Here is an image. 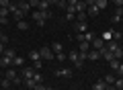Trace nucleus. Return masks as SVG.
<instances>
[{"label":"nucleus","instance_id":"9d476101","mask_svg":"<svg viewBox=\"0 0 123 90\" xmlns=\"http://www.w3.org/2000/svg\"><path fill=\"white\" fill-rule=\"evenodd\" d=\"M18 8H21L23 10V12H29V10H31V4H29V0H21V2H18Z\"/></svg>","mask_w":123,"mask_h":90},{"label":"nucleus","instance_id":"2f4dec72","mask_svg":"<svg viewBox=\"0 0 123 90\" xmlns=\"http://www.w3.org/2000/svg\"><path fill=\"white\" fill-rule=\"evenodd\" d=\"M10 6V0H0V8H8Z\"/></svg>","mask_w":123,"mask_h":90},{"label":"nucleus","instance_id":"37998d69","mask_svg":"<svg viewBox=\"0 0 123 90\" xmlns=\"http://www.w3.org/2000/svg\"><path fill=\"white\" fill-rule=\"evenodd\" d=\"M4 49H6V47H4V43H0V53H4Z\"/></svg>","mask_w":123,"mask_h":90},{"label":"nucleus","instance_id":"7ed1b4c3","mask_svg":"<svg viewBox=\"0 0 123 90\" xmlns=\"http://www.w3.org/2000/svg\"><path fill=\"white\" fill-rule=\"evenodd\" d=\"M105 47V39L103 37H94L90 41V49H97V51H101V49Z\"/></svg>","mask_w":123,"mask_h":90},{"label":"nucleus","instance_id":"f03ea898","mask_svg":"<svg viewBox=\"0 0 123 90\" xmlns=\"http://www.w3.org/2000/svg\"><path fill=\"white\" fill-rule=\"evenodd\" d=\"M39 55H41V60H43V61H51V60H55V53L51 51V47H49V45H43V47L39 49Z\"/></svg>","mask_w":123,"mask_h":90},{"label":"nucleus","instance_id":"f3484780","mask_svg":"<svg viewBox=\"0 0 123 90\" xmlns=\"http://www.w3.org/2000/svg\"><path fill=\"white\" fill-rule=\"evenodd\" d=\"M49 47H51V51H53V53H62V43H57V41H55V43H51Z\"/></svg>","mask_w":123,"mask_h":90},{"label":"nucleus","instance_id":"c85d7f7f","mask_svg":"<svg viewBox=\"0 0 123 90\" xmlns=\"http://www.w3.org/2000/svg\"><path fill=\"white\" fill-rule=\"evenodd\" d=\"M12 64H14V66H23V64H25V60H23L21 55H17V57L12 60Z\"/></svg>","mask_w":123,"mask_h":90},{"label":"nucleus","instance_id":"c756f323","mask_svg":"<svg viewBox=\"0 0 123 90\" xmlns=\"http://www.w3.org/2000/svg\"><path fill=\"white\" fill-rule=\"evenodd\" d=\"M33 80H35L37 84H41V82H43V76H41L39 72H35V76H33Z\"/></svg>","mask_w":123,"mask_h":90},{"label":"nucleus","instance_id":"c9c22d12","mask_svg":"<svg viewBox=\"0 0 123 90\" xmlns=\"http://www.w3.org/2000/svg\"><path fill=\"white\" fill-rule=\"evenodd\" d=\"M0 25H8V18L2 17V14H0Z\"/></svg>","mask_w":123,"mask_h":90},{"label":"nucleus","instance_id":"f704fd0d","mask_svg":"<svg viewBox=\"0 0 123 90\" xmlns=\"http://www.w3.org/2000/svg\"><path fill=\"white\" fill-rule=\"evenodd\" d=\"M8 86H10V80H8V78H4V80H2V88H8Z\"/></svg>","mask_w":123,"mask_h":90},{"label":"nucleus","instance_id":"4468645a","mask_svg":"<svg viewBox=\"0 0 123 90\" xmlns=\"http://www.w3.org/2000/svg\"><path fill=\"white\" fill-rule=\"evenodd\" d=\"M35 72H37L35 68H25V70H23V78H33Z\"/></svg>","mask_w":123,"mask_h":90},{"label":"nucleus","instance_id":"e433bc0d","mask_svg":"<svg viewBox=\"0 0 123 90\" xmlns=\"http://www.w3.org/2000/svg\"><path fill=\"white\" fill-rule=\"evenodd\" d=\"M6 41H8V39H6V35L0 31V43H6Z\"/></svg>","mask_w":123,"mask_h":90},{"label":"nucleus","instance_id":"6ab92c4d","mask_svg":"<svg viewBox=\"0 0 123 90\" xmlns=\"http://www.w3.org/2000/svg\"><path fill=\"white\" fill-rule=\"evenodd\" d=\"M29 57H31V61H43V60H41V55H39V51H31Z\"/></svg>","mask_w":123,"mask_h":90},{"label":"nucleus","instance_id":"39448f33","mask_svg":"<svg viewBox=\"0 0 123 90\" xmlns=\"http://www.w3.org/2000/svg\"><path fill=\"white\" fill-rule=\"evenodd\" d=\"M78 51L88 53L90 51V41H78Z\"/></svg>","mask_w":123,"mask_h":90},{"label":"nucleus","instance_id":"6e6552de","mask_svg":"<svg viewBox=\"0 0 123 90\" xmlns=\"http://www.w3.org/2000/svg\"><path fill=\"white\" fill-rule=\"evenodd\" d=\"M74 8H76V12H86V2H84V0H78V2H76L74 4Z\"/></svg>","mask_w":123,"mask_h":90},{"label":"nucleus","instance_id":"1a4fd4ad","mask_svg":"<svg viewBox=\"0 0 123 90\" xmlns=\"http://www.w3.org/2000/svg\"><path fill=\"white\" fill-rule=\"evenodd\" d=\"M98 12H101V10H98L97 4H92V6H88V8H86V14H88V17H97Z\"/></svg>","mask_w":123,"mask_h":90},{"label":"nucleus","instance_id":"7c9ffc66","mask_svg":"<svg viewBox=\"0 0 123 90\" xmlns=\"http://www.w3.org/2000/svg\"><path fill=\"white\" fill-rule=\"evenodd\" d=\"M39 2H41V0H29L31 8H39Z\"/></svg>","mask_w":123,"mask_h":90},{"label":"nucleus","instance_id":"49530a36","mask_svg":"<svg viewBox=\"0 0 123 90\" xmlns=\"http://www.w3.org/2000/svg\"><path fill=\"white\" fill-rule=\"evenodd\" d=\"M121 37H123V33H121Z\"/></svg>","mask_w":123,"mask_h":90},{"label":"nucleus","instance_id":"dca6fc26","mask_svg":"<svg viewBox=\"0 0 123 90\" xmlns=\"http://www.w3.org/2000/svg\"><path fill=\"white\" fill-rule=\"evenodd\" d=\"M115 88H117V90H123V76H117V78H115Z\"/></svg>","mask_w":123,"mask_h":90},{"label":"nucleus","instance_id":"5701e85b","mask_svg":"<svg viewBox=\"0 0 123 90\" xmlns=\"http://www.w3.org/2000/svg\"><path fill=\"white\" fill-rule=\"evenodd\" d=\"M49 6H51V4H49L47 0H41V2H39V10H49Z\"/></svg>","mask_w":123,"mask_h":90},{"label":"nucleus","instance_id":"4c0bfd02","mask_svg":"<svg viewBox=\"0 0 123 90\" xmlns=\"http://www.w3.org/2000/svg\"><path fill=\"white\" fill-rule=\"evenodd\" d=\"M117 76H123V61L119 64V70H117Z\"/></svg>","mask_w":123,"mask_h":90},{"label":"nucleus","instance_id":"a18cd8bd","mask_svg":"<svg viewBox=\"0 0 123 90\" xmlns=\"http://www.w3.org/2000/svg\"><path fill=\"white\" fill-rule=\"evenodd\" d=\"M45 90H53V88H45Z\"/></svg>","mask_w":123,"mask_h":90},{"label":"nucleus","instance_id":"72a5a7b5","mask_svg":"<svg viewBox=\"0 0 123 90\" xmlns=\"http://www.w3.org/2000/svg\"><path fill=\"white\" fill-rule=\"evenodd\" d=\"M0 14H2V17H8L10 10H8V8H0Z\"/></svg>","mask_w":123,"mask_h":90},{"label":"nucleus","instance_id":"473e14b6","mask_svg":"<svg viewBox=\"0 0 123 90\" xmlns=\"http://www.w3.org/2000/svg\"><path fill=\"white\" fill-rule=\"evenodd\" d=\"M55 60L64 61V60H66V53H64V51H62V53H55Z\"/></svg>","mask_w":123,"mask_h":90},{"label":"nucleus","instance_id":"393cba45","mask_svg":"<svg viewBox=\"0 0 123 90\" xmlns=\"http://www.w3.org/2000/svg\"><path fill=\"white\" fill-rule=\"evenodd\" d=\"M115 78H117V76H113V74H109V76H105L103 80H105V84H115Z\"/></svg>","mask_w":123,"mask_h":90},{"label":"nucleus","instance_id":"bb28decb","mask_svg":"<svg viewBox=\"0 0 123 90\" xmlns=\"http://www.w3.org/2000/svg\"><path fill=\"white\" fill-rule=\"evenodd\" d=\"M113 33H115V31H105V33H103V39H105V43H107V41H111Z\"/></svg>","mask_w":123,"mask_h":90},{"label":"nucleus","instance_id":"79ce46f5","mask_svg":"<svg viewBox=\"0 0 123 90\" xmlns=\"http://www.w3.org/2000/svg\"><path fill=\"white\" fill-rule=\"evenodd\" d=\"M113 2H115L117 6H121V8H123V0H113Z\"/></svg>","mask_w":123,"mask_h":90},{"label":"nucleus","instance_id":"9b49d317","mask_svg":"<svg viewBox=\"0 0 123 90\" xmlns=\"http://www.w3.org/2000/svg\"><path fill=\"white\" fill-rule=\"evenodd\" d=\"M10 14H12V18H14V21H23V17H25V12H23V10L21 8H17V10H12V12H10Z\"/></svg>","mask_w":123,"mask_h":90},{"label":"nucleus","instance_id":"58836bf2","mask_svg":"<svg viewBox=\"0 0 123 90\" xmlns=\"http://www.w3.org/2000/svg\"><path fill=\"white\" fill-rule=\"evenodd\" d=\"M33 90H45V86H43V84H37V86H35Z\"/></svg>","mask_w":123,"mask_h":90},{"label":"nucleus","instance_id":"f8f14e48","mask_svg":"<svg viewBox=\"0 0 123 90\" xmlns=\"http://www.w3.org/2000/svg\"><path fill=\"white\" fill-rule=\"evenodd\" d=\"M10 64H12V60H10L8 55H4V53H2V57H0V66H2V68H8Z\"/></svg>","mask_w":123,"mask_h":90},{"label":"nucleus","instance_id":"cd10ccee","mask_svg":"<svg viewBox=\"0 0 123 90\" xmlns=\"http://www.w3.org/2000/svg\"><path fill=\"white\" fill-rule=\"evenodd\" d=\"M17 27H18L21 31H27V29H29V25H27L25 21H18V23H17Z\"/></svg>","mask_w":123,"mask_h":90},{"label":"nucleus","instance_id":"aec40b11","mask_svg":"<svg viewBox=\"0 0 123 90\" xmlns=\"http://www.w3.org/2000/svg\"><path fill=\"white\" fill-rule=\"evenodd\" d=\"M6 78H8L10 82H14V78H17V72H14L12 68H8V70H6Z\"/></svg>","mask_w":123,"mask_h":90},{"label":"nucleus","instance_id":"f257e3e1","mask_svg":"<svg viewBox=\"0 0 123 90\" xmlns=\"http://www.w3.org/2000/svg\"><path fill=\"white\" fill-rule=\"evenodd\" d=\"M31 17H33V21H35L39 27H43V25H45V21L51 17V12H49V10H39V8H35L33 12H31Z\"/></svg>","mask_w":123,"mask_h":90},{"label":"nucleus","instance_id":"ddd939ff","mask_svg":"<svg viewBox=\"0 0 123 90\" xmlns=\"http://www.w3.org/2000/svg\"><path fill=\"white\" fill-rule=\"evenodd\" d=\"M76 33H86V29H88V25H86V23H78V21H76Z\"/></svg>","mask_w":123,"mask_h":90},{"label":"nucleus","instance_id":"a211bd4d","mask_svg":"<svg viewBox=\"0 0 123 90\" xmlns=\"http://www.w3.org/2000/svg\"><path fill=\"white\" fill-rule=\"evenodd\" d=\"M105 80H98V82H94V86H92V90H105Z\"/></svg>","mask_w":123,"mask_h":90},{"label":"nucleus","instance_id":"a19ab883","mask_svg":"<svg viewBox=\"0 0 123 90\" xmlns=\"http://www.w3.org/2000/svg\"><path fill=\"white\" fill-rule=\"evenodd\" d=\"M84 2H86V6H92L94 2H97V0H84Z\"/></svg>","mask_w":123,"mask_h":90},{"label":"nucleus","instance_id":"b1692460","mask_svg":"<svg viewBox=\"0 0 123 90\" xmlns=\"http://www.w3.org/2000/svg\"><path fill=\"white\" fill-rule=\"evenodd\" d=\"M4 55H8L10 60H14V57H17V53H14V49H10V47H6V49H4Z\"/></svg>","mask_w":123,"mask_h":90},{"label":"nucleus","instance_id":"ea45409f","mask_svg":"<svg viewBox=\"0 0 123 90\" xmlns=\"http://www.w3.org/2000/svg\"><path fill=\"white\" fill-rule=\"evenodd\" d=\"M105 90H117V88H115L113 84H107V86H105Z\"/></svg>","mask_w":123,"mask_h":90},{"label":"nucleus","instance_id":"2eb2a0df","mask_svg":"<svg viewBox=\"0 0 123 90\" xmlns=\"http://www.w3.org/2000/svg\"><path fill=\"white\" fill-rule=\"evenodd\" d=\"M25 86H27V88H29V90H33V88H35V86H37V82L33 80V78H25Z\"/></svg>","mask_w":123,"mask_h":90},{"label":"nucleus","instance_id":"c03bdc74","mask_svg":"<svg viewBox=\"0 0 123 90\" xmlns=\"http://www.w3.org/2000/svg\"><path fill=\"white\" fill-rule=\"evenodd\" d=\"M10 2H21V0H10Z\"/></svg>","mask_w":123,"mask_h":90},{"label":"nucleus","instance_id":"4be33fe9","mask_svg":"<svg viewBox=\"0 0 123 90\" xmlns=\"http://www.w3.org/2000/svg\"><path fill=\"white\" fill-rule=\"evenodd\" d=\"M86 17H88L86 12H76V21L78 23H86Z\"/></svg>","mask_w":123,"mask_h":90},{"label":"nucleus","instance_id":"0eeeda50","mask_svg":"<svg viewBox=\"0 0 123 90\" xmlns=\"http://www.w3.org/2000/svg\"><path fill=\"white\" fill-rule=\"evenodd\" d=\"M55 76H60V78H62V76H64V78H70V76H72V70H70V68H62V70H55Z\"/></svg>","mask_w":123,"mask_h":90},{"label":"nucleus","instance_id":"412c9836","mask_svg":"<svg viewBox=\"0 0 123 90\" xmlns=\"http://www.w3.org/2000/svg\"><path fill=\"white\" fill-rule=\"evenodd\" d=\"M94 4L98 6V10H105V8H107V4H109V0H97Z\"/></svg>","mask_w":123,"mask_h":90},{"label":"nucleus","instance_id":"423d86ee","mask_svg":"<svg viewBox=\"0 0 123 90\" xmlns=\"http://www.w3.org/2000/svg\"><path fill=\"white\" fill-rule=\"evenodd\" d=\"M86 60H90V61L101 60V51H97V49H90V51H88V55H86Z\"/></svg>","mask_w":123,"mask_h":90},{"label":"nucleus","instance_id":"20e7f679","mask_svg":"<svg viewBox=\"0 0 123 90\" xmlns=\"http://www.w3.org/2000/svg\"><path fill=\"white\" fill-rule=\"evenodd\" d=\"M68 60H70L76 68H82V61L78 60V51H70V53H68Z\"/></svg>","mask_w":123,"mask_h":90},{"label":"nucleus","instance_id":"a878e982","mask_svg":"<svg viewBox=\"0 0 123 90\" xmlns=\"http://www.w3.org/2000/svg\"><path fill=\"white\" fill-rule=\"evenodd\" d=\"M119 64H121V61H119V60H111V61H109L111 70H115V72H117V70H119Z\"/></svg>","mask_w":123,"mask_h":90}]
</instances>
